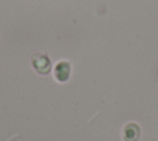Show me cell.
Here are the masks:
<instances>
[{"instance_id":"6da1fadb","label":"cell","mask_w":158,"mask_h":141,"mask_svg":"<svg viewBox=\"0 0 158 141\" xmlns=\"http://www.w3.org/2000/svg\"><path fill=\"white\" fill-rule=\"evenodd\" d=\"M31 63H32V67L35 68V70L38 72L40 74H47V73L51 72V68H52L51 59L44 53L33 54L32 59H31Z\"/></svg>"},{"instance_id":"7a4b0ae2","label":"cell","mask_w":158,"mask_h":141,"mask_svg":"<svg viewBox=\"0 0 158 141\" xmlns=\"http://www.w3.org/2000/svg\"><path fill=\"white\" fill-rule=\"evenodd\" d=\"M70 75V64L67 61H60L54 67V77L59 82H65Z\"/></svg>"},{"instance_id":"3957f363","label":"cell","mask_w":158,"mask_h":141,"mask_svg":"<svg viewBox=\"0 0 158 141\" xmlns=\"http://www.w3.org/2000/svg\"><path fill=\"white\" fill-rule=\"evenodd\" d=\"M139 137V127L131 122L127 124L123 129V140L125 141H137Z\"/></svg>"}]
</instances>
